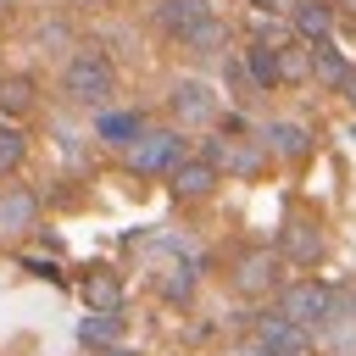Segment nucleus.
<instances>
[{"mask_svg":"<svg viewBox=\"0 0 356 356\" xmlns=\"http://www.w3.org/2000/svg\"><path fill=\"white\" fill-rule=\"evenodd\" d=\"M61 89H67V100H72V106H106V100L117 95V67H111L100 50H83V56H72V61H67Z\"/></svg>","mask_w":356,"mask_h":356,"instance_id":"1","label":"nucleus"},{"mask_svg":"<svg viewBox=\"0 0 356 356\" xmlns=\"http://www.w3.org/2000/svg\"><path fill=\"white\" fill-rule=\"evenodd\" d=\"M278 312H284L289 323H300V328H323V323H334L339 295H334L323 278H295V284L278 289Z\"/></svg>","mask_w":356,"mask_h":356,"instance_id":"2","label":"nucleus"},{"mask_svg":"<svg viewBox=\"0 0 356 356\" xmlns=\"http://www.w3.org/2000/svg\"><path fill=\"white\" fill-rule=\"evenodd\" d=\"M184 161V134L178 128H145L134 145H128V167L139 172V178H161V172H172Z\"/></svg>","mask_w":356,"mask_h":356,"instance_id":"3","label":"nucleus"},{"mask_svg":"<svg viewBox=\"0 0 356 356\" xmlns=\"http://www.w3.org/2000/svg\"><path fill=\"white\" fill-rule=\"evenodd\" d=\"M256 345H261V356H312L306 328H300V323H289L284 312H267V317L256 323Z\"/></svg>","mask_w":356,"mask_h":356,"instance_id":"4","label":"nucleus"},{"mask_svg":"<svg viewBox=\"0 0 356 356\" xmlns=\"http://www.w3.org/2000/svg\"><path fill=\"white\" fill-rule=\"evenodd\" d=\"M217 11H211V0H156V11H150V22L161 28V33H172L178 44L200 28V22H211Z\"/></svg>","mask_w":356,"mask_h":356,"instance_id":"5","label":"nucleus"},{"mask_svg":"<svg viewBox=\"0 0 356 356\" xmlns=\"http://www.w3.org/2000/svg\"><path fill=\"white\" fill-rule=\"evenodd\" d=\"M278 250H250V256H239V267H234V289L239 295H267V289H278Z\"/></svg>","mask_w":356,"mask_h":356,"instance_id":"6","label":"nucleus"},{"mask_svg":"<svg viewBox=\"0 0 356 356\" xmlns=\"http://www.w3.org/2000/svg\"><path fill=\"white\" fill-rule=\"evenodd\" d=\"M206 161H211L217 172H239V178H250V172H261V145H245V139H211V145H206Z\"/></svg>","mask_w":356,"mask_h":356,"instance_id":"7","label":"nucleus"},{"mask_svg":"<svg viewBox=\"0 0 356 356\" xmlns=\"http://www.w3.org/2000/svg\"><path fill=\"white\" fill-rule=\"evenodd\" d=\"M172 117H178V122H211V117H217V95H211V83L184 78V83L172 89Z\"/></svg>","mask_w":356,"mask_h":356,"instance_id":"8","label":"nucleus"},{"mask_svg":"<svg viewBox=\"0 0 356 356\" xmlns=\"http://www.w3.org/2000/svg\"><path fill=\"white\" fill-rule=\"evenodd\" d=\"M167 184H172V195H178V200H200V195H211V189H217V167H211L206 156H195V161L184 156V161L167 172Z\"/></svg>","mask_w":356,"mask_h":356,"instance_id":"9","label":"nucleus"},{"mask_svg":"<svg viewBox=\"0 0 356 356\" xmlns=\"http://www.w3.org/2000/svg\"><path fill=\"white\" fill-rule=\"evenodd\" d=\"M284 261H300V267H312L317 256H323V234H317V222H306V217H289L284 222V250H278Z\"/></svg>","mask_w":356,"mask_h":356,"instance_id":"10","label":"nucleus"},{"mask_svg":"<svg viewBox=\"0 0 356 356\" xmlns=\"http://www.w3.org/2000/svg\"><path fill=\"white\" fill-rule=\"evenodd\" d=\"M267 150L273 156H284V161H300V156H312V134H306V122H267Z\"/></svg>","mask_w":356,"mask_h":356,"instance_id":"11","label":"nucleus"},{"mask_svg":"<svg viewBox=\"0 0 356 356\" xmlns=\"http://www.w3.org/2000/svg\"><path fill=\"white\" fill-rule=\"evenodd\" d=\"M39 222V200L28 189H6L0 195V234H28Z\"/></svg>","mask_w":356,"mask_h":356,"instance_id":"12","label":"nucleus"},{"mask_svg":"<svg viewBox=\"0 0 356 356\" xmlns=\"http://www.w3.org/2000/svg\"><path fill=\"white\" fill-rule=\"evenodd\" d=\"M289 22H295V33H300L306 44H317V39L334 33V6H323V0H300V6L289 11Z\"/></svg>","mask_w":356,"mask_h":356,"instance_id":"13","label":"nucleus"},{"mask_svg":"<svg viewBox=\"0 0 356 356\" xmlns=\"http://www.w3.org/2000/svg\"><path fill=\"white\" fill-rule=\"evenodd\" d=\"M83 300H89V312H117L122 306V278L106 273V267L83 273Z\"/></svg>","mask_w":356,"mask_h":356,"instance_id":"14","label":"nucleus"},{"mask_svg":"<svg viewBox=\"0 0 356 356\" xmlns=\"http://www.w3.org/2000/svg\"><path fill=\"white\" fill-rule=\"evenodd\" d=\"M245 72H250L256 89H278V83H284V72H278V44H261V39H256V44L245 50Z\"/></svg>","mask_w":356,"mask_h":356,"instance_id":"15","label":"nucleus"},{"mask_svg":"<svg viewBox=\"0 0 356 356\" xmlns=\"http://www.w3.org/2000/svg\"><path fill=\"white\" fill-rule=\"evenodd\" d=\"M312 78H323L328 89H345V78H350V61L328 44V39H317L312 44Z\"/></svg>","mask_w":356,"mask_h":356,"instance_id":"16","label":"nucleus"},{"mask_svg":"<svg viewBox=\"0 0 356 356\" xmlns=\"http://www.w3.org/2000/svg\"><path fill=\"white\" fill-rule=\"evenodd\" d=\"M95 134L106 139V145H134L139 134H145V117H134V111H100V122H95Z\"/></svg>","mask_w":356,"mask_h":356,"instance_id":"17","label":"nucleus"},{"mask_svg":"<svg viewBox=\"0 0 356 356\" xmlns=\"http://www.w3.org/2000/svg\"><path fill=\"white\" fill-rule=\"evenodd\" d=\"M33 95H39V83H33L28 72H11V78H0V111H6V117H22V111H33Z\"/></svg>","mask_w":356,"mask_h":356,"instance_id":"18","label":"nucleus"},{"mask_svg":"<svg viewBox=\"0 0 356 356\" xmlns=\"http://www.w3.org/2000/svg\"><path fill=\"white\" fill-rule=\"evenodd\" d=\"M278 72H284V83H300V78H312V44H306L300 33L278 44Z\"/></svg>","mask_w":356,"mask_h":356,"instance_id":"19","label":"nucleus"},{"mask_svg":"<svg viewBox=\"0 0 356 356\" xmlns=\"http://www.w3.org/2000/svg\"><path fill=\"white\" fill-rule=\"evenodd\" d=\"M78 339L83 345H111V339H122V317L117 312H95V317H83Z\"/></svg>","mask_w":356,"mask_h":356,"instance_id":"20","label":"nucleus"},{"mask_svg":"<svg viewBox=\"0 0 356 356\" xmlns=\"http://www.w3.org/2000/svg\"><path fill=\"white\" fill-rule=\"evenodd\" d=\"M22 156H28V134H22V128H11V122H0V178H6V172H17V167H22Z\"/></svg>","mask_w":356,"mask_h":356,"instance_id":"21","label":"nucleus"},{"mask_svg":"<svg viewBox=\"0 0 356 356\" xmlns=\"http://www.w3.org/2000/svg\"><path fill=\"white\" fill-rule=\"evenodd\" d=\"M184 44H189V50H195V56H217V50H222V44H228V28H222V22H217V17H211V22H200V28H195V33H189V39H184Z\"/></svg>","mask_w":356,"mask_h":356,"instance_id":"22","label":"nucleus"},{"mask_svg":"<svg viewBox=\"0 0 356 356\" xmlns=\"http://www.w3.org/2000/svg\"><path fill=\"white\" fill-rule=\"evenodd\" d=\"M156 284H161V295H167V300H189V295H195V267H189V261H178V267H172L167 278H156Z\"/></svg>","mask_w":356,"mask_h":356,"instance_id":"23","label":"nucleus"},{"mask_svg":"<svg viewBox=\"0 0 356 356\" xmlns=\"http://www.w3.org/2000/svg\"><path fill=\"white\" fill-rule=\"evenodd\" d=\"M250 6H256L261 17H289V11L300 6V0H250Z\"/></svg>","mask_w":356,"mask_h":356,"instance_id":"24","label":"nucleus"},{"mask_svg":"<svg viewBox=\"0 0 356 356\" xmlns=\"http://www.w3.org/2000/svg\"><path fill=\"white\" fill-rule=\"evenodd\" d=\"M339 95H345V100L356 106V67H350V78H345V89H339Z\"/></svg>","mask_w":356,"mask_h":356,"instance_id":"25","label":"nucleus"},{"mask_svg":"<svg viewBox=\"0 0 356 356\" xmlns=\"http://www.w3.org/2000/svg\"><path fill=\"white\" fill-rule=\"evenodd\" d=\"M67 6H78V11H95V6H106V0H67Z\"/></svg>","mask_w":356,"mask_h":356,"instance_id":"26","label":"nucleus"},{"mask_svg":"<svg viewBox=\"0 0 356 356\" xmlns=\"http://www.w3.org/2000/svg\"><path fill=\"white\" fill-rule=\"evenodd\" d=\"M106 356H134V350H117V345H111V350H106Z\"/></svg>","mask_w":356,"mask_h":356,"instance_id":"27","label":"nucleus"},{"mask_svg":"<svg viewBox=\"0 0 356 356\" xmlns=\"http://www.w3.org/2000/svg\"><path fill=\"white\" fill-rule=\"evenodd\" d=\"M11 6H22V0H0V11H11Z\"/></svg>","mask_w":356,"mask_h":356,"instance_id":"28","label":"nucleus"}]
</instances>
